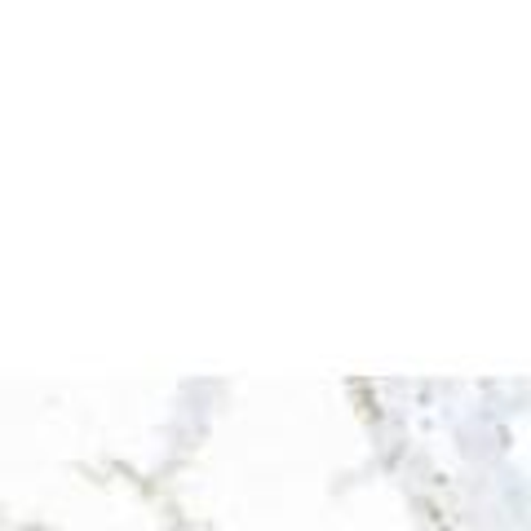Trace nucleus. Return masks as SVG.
I'll return each mask as SVG.
<instances>
[]
</instances>
